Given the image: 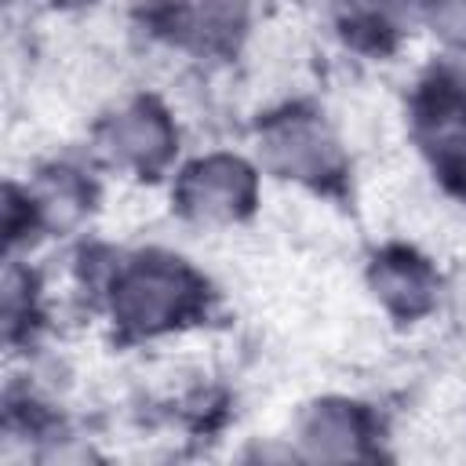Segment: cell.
Wrapping results in <instances>:
<instances>
[{
  "mask_svg": "<svg viewBox=\"0 0 466 466\" xmlns=\"http://www.w3.org/2000/svg\"><path fill=\"white\" fill-rule=\"evenodd\" d=\"M204 306V280L167 255H142L113 284V313L124 328L153 335L189 320Z\"/></svg>",
  "mask_w": 466,
  "mask_h": 466,
  "instance_id": "6da1fadb",
  "label": "cell"
},
{
  "mask_svg": "<svg viewBox=\"0 0 466 466\" xmlns=\"http://www.w3.org/2000/svg\"><path fill=\"white\" fill-rule=\"evenodd\" d=\"M415 127L441 178L466 193V87L444 76L426 84L415 102Z\"/></svg>",
  "mask_w": 466,
  "mask_h": 466,
  "instance_id": "7a4b0ae2",
  "label": "cell"
},
{
  "mask_svg": "<svg viewBox=\"0 0 466 466\" xmlns=\"http://www.w3.org/2000/svg\"><path fill=\"white\" fill-rule=\"evenodd\" d=\"M262 153L273 171H280L288 178L313 182V186L342 175V157H339L331 135L309 113L273 116L262 127Z\"/></svg>",
  "mask_w": 466,
  "mask_h": 466,
  "instance_id": "3957f363",
  "label": "cell"
},
{
  "mask_svg": "<svg viewBox=\"0 0 466 466\" xmlns=\"http://www.w3.org/2000/svg\"><path fill=\"white\" fill-rule=\"evenodd\" d=\"M175 200L189 218L233 222L255 204V175L237 157H204L182 171Z\"/></svg>",
  "mask_w": 466,
  "mask_h": 466,
  "instance_id": "277c9868",
  "label": "cell"
},
{
  "mask_svg": "<svg viewBox=\"0 0 466 466\" xmlns=\"http://www.w3.org/2000/svg\"><path fill=\"white\" fill-rule=\"evenodd\" d=\"M102 142L116 164L153 175L167 164V157L175 149V127L157 102L138 98L135 106H127L124 113H116L106 124Z\"/></svg>",
  "mask_w": 466,
  "mask_h": 466,
  "instance_id": "5b68a950",
  "label": "cell"
},
{
  "mask_svg": "<svg viewBox=\"0 0 466 466\" xmlns=\"http://www.w3.org/2000/svg\"><path fill=\"white\" fill-rule=\"evenodd\" d=\"M153 22L178 44L229 51L244 29V0H164Z\"/></svg>",
  "mask_w": 466,
  "mask_h": 466,
  "instance_id": "8992f818",
  "label": "cell"
},
{
  "mask_svg": "<svg viewBox=\"0 0 466 466\" xmlns=\"http://www.w3.org/2000/svg\"><path fill=\"white\" fill-rule=\"evenodd\" d=\"M371 288L382 299V306L404 320L426 313L433 306L437 277L433 269L408 248H390L371 266Z\"/></svg>",
  "mask_w": 466,
  "mask_h": 466,
  "instance_id": "52a82bcc",
  "label": "cell"
},
{
  "mask_svg": "<svg viewBox=\"0 0 466 466\" xmlns=\"http://www.w3.org/2000/svg\"><path fill=\"white\" fill-rule=\"evenodd\" d=\"M302 441L317 459H357L368 441V415L360 404L324 400L306 415Z\"/></svg>",
  "mask_w": 466,
  "mask_h": 466,
  "instance_id": "ba28073f",
  "label": "cell"
},
{
  "mask_svg": "<svg viewBox=\"0 0 466 466\" xmlns=\"http://www.w3.org/2000/svg\"><path fill=\"white\" fill-rule=\"evenodd\" d=\"M433 25L441 29L444 40L466 47V0H437V7H433Z\"/></svg>",
  "mask_w": 466,
  "mask_h": 466,
  "instance_id": "9c48e42d",
  "label": "cell"
},
{
  "mask_svg": "<svg viewBox=\"0 0 466 466\" xmlns=\"http://www.w3.org/2000/svg\"><path fill=\"white\" fill-rule=\"evenodd\" d=\"M364 7H368L364 22H360L364 29H390L386 18H390L393 11H408L411 0H364ZM360 25H353V29H360Z\"/></svg>",
  "mask_w": 466,
  "mask_h": 466,
  "instance_id": "30bf717a",
  "label": "cell"
},
{
  "mask_svg": "<svg viewBox=\"0 0 466 466\" xmlns=\"http://www.w3.org/2000/svg\"><path fill=\"white\" fill-rule=\"evenodd\" d=\"M62 4H80V0H62Z\"/></svg>",
  "mask_w": 466,
  "mask_h": 466,
  "instance_id": "8fae6325",
  "label": "cell"
}]
</instances>
